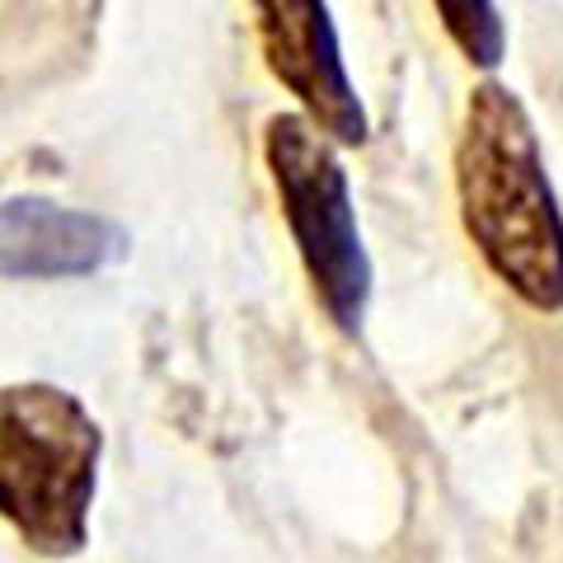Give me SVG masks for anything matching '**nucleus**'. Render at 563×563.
<instances>
[{"label":"nucleus","mask_w":563,"mask_h":563,"mask_svg":"<svg viewBox=\"0 0 563 563\" xmlns=\"http://www.w3.org/2000/svg\"><path fill=\"white\" fill-rule=\"evenodd\" d=\"M455 198L488 273L540 314L563 310V207L544 169L540 132L517 90L484 80L470 90L455 141Z\"/></svg>","instance_id":"f257e3e1"},{"label":"nucleus","mask_w":563,"mask_h":563,"mask_svg":"<svg viewBox=\"0 0 563 563\" xmlns=\"http://www.w3.org/2000/svg\"><path fill=\"white\" fill-rule=\"evenodd\" d=\"M103 432L80 395L47 380L0 395V512L29 554L76 559L90 544Z\"/></svg>","instance_id":"f03ea898"},{"label":"nucleus","mask_w":563,"mask_h":563,"mask_svg":"<svg viewBox=\"0 0 563 563\" xmlns=\"http://www.w3.org/2000/svg\"><path fill=\"white\" fill-rule=\"evenodd\" d=\"M263 161H268L282 217H287L314 301L333 320V329L357 339L366 324V306H372V254L362 244L339 141L320 122L287 109L263 122Z\"/></svg>","instance_id":"7ed1b4c3"},{"label":"nucleus","mask_w":563,"mask_h":563,"mask_svg":"<svg viewBox=\"0 0 563 563\" xmlns=\"http://www.w3.org/2000/svg\"><path fill=\"white\" fill-rule=\"evenodd\" d=\"M254 24L273 80L301 103V113L339 146H362L372 128L347 76L329 0H254Z\"/></svg>","instance_id":"20e7f679"},{"label":"nucleus","mask_w":563,"mask_h":563,"mask_svg":"<svg viewBox=\"0 0 563 563\" xmlns=\"http://www.w3.org/2000/svg\"><path fill=\"white\" fill-rule=\"evenodd\" d=\"M0 240L10 282L95 277L132 250V235L118 221L47 198H10L0 211Z\"/></svg>","instance_id":"39448f33"},{"label":"nucleus","mask_w":563,"mask_h":563,"mask_svg":"<svg viewBox=\"0 0 563 563\" xmlns=\"http://www.w3.org/2000/svg\"><path fill=\"white\" fill-rule=\"evenodd\" d=\"M432 5H437V20H442L446 38L470 66L493 70L507 57V29H503L498 0H432Z\"/></svg>","instance_id":"423d86ee"}]
</instances>
